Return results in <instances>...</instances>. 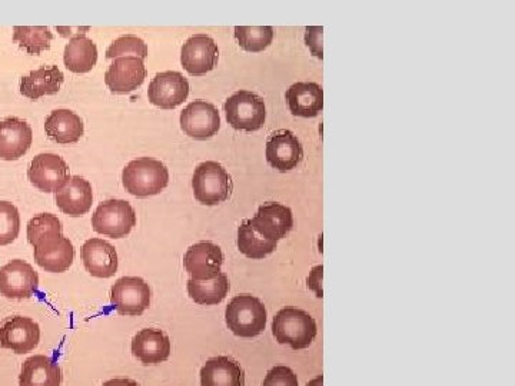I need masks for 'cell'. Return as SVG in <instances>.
I'll list each match as a JSON object with an SVG mask.
<instances>
[{
	"instance_id": "6da1fadb",
	"label": "cell",
	"mask_w": 515,
	"mask_h": 386,
	"mask_svg": "<svg viewBox=\"0 0 515 386\" xmlns=\"http://www.w3.org/2000/svg\"><path fill=\"white\" fill-rule=\"evenodd\" d=\"M126 192L138 198H149L164 191L169 183L168 168L161 161L139 158L129 162L122 173Z\"/></svg>"
},
{
	"instance_id": "7a4b0ae2",
	"label": "cell",
	"mask_w": 515,
	"mask_h": 386,
	"mask_svg": "<svg viewBox=\"0 0 515 386\" xmlns=\"http://www.w3.org/2000/svg\"><path fill=\"white\" fill-rule=\"evenodd\" d=\"M317 322L308 312L297 308H284L275 315L272 334L281 345L294 351L308 348L317 336Z\"/></svg>"
},
{
	"instance_id": "3957f363",
	"label": "cell",
	"mask_w": 515,
	"mask_h": 386,
	"mask_svg": "<svg viewBox=\"0 0 515 386\" xmlns=\"http://www.w3.org/2000/svg\"><path fill=\"white\" fill-rule=\"evenodd\" d=\"M267 308L252 295H238L232 298L225 311V321L232 334L239 338H255L267 326Z\"/></svg>"
},
{
	"instance_id": "277c9868",
	"label": "cell",
	"mask_w": 515,
	"mask_h": 386,
	"mask_svg": "<svg viewBox=\"0 0 515 386\" xmlns=\"http://www.w3.org/2000/svg\"><path fill=\"white\" fill-rule=\"evenodd\" d=\"M192 188L196 201L202 205L214 206L222 204L231 196V175L221 163L208 161L195 169Z\"/></svg>"
},
{
	"instance_id": "5b68a950",
	"label": "cell",
	"mask_w": 515,
	"mask_h": 386,
	"mask_svg": "<svg viewBox=\"0 0 515 386\" xmlns=\"http://www.w3.org/2000/svg\"><path fill=\"white\" fill-rule=\"evenodd\" d=\"M224 111L229 125L237 131H259L267 119L264 99L249 91H238L229 96Z\"/></svg>"
},
{
	"instance_id": "8992f818",
	"label": "cell",
	"mask_w": 515,
	"mask_h": 386,
	"mask_svg": "<svg viewBox=\"0 0 515 386\" xmlns=\"http://www.w3.org/2000/svg\"><path fill=\"white\" fill-rule=\"evenodd\" d=\"M93 231L109 238L121 239L136 226V214L131 204L122 199H109L96 208L92 216Z\"/></svg>"
},
{
	"instance_id": "52a82bcc",
	"label": "cell",
	"mask_w": 515,
	"mask_h": 386,
	"mask_svg": "<svg viewBox=\"0 0 515 386\" xmlns=\"http://www.w3.org/2000/svg\"><path fill=\"white\" fill-rule=\"evenodd\" d=\"M33 256L36 264L52 274H62L68 271L75 259V248L62 232H52L42 236L33 245Z\"/></svg>"
},
{
	"instance_id": "ba28073f",
	"label": "cell",
	"mask_w": 515,
	"mask_h": 386,
	"mask_svg": "<svg viewBox=\"0 0 515 386\" xmlns=\"http://www.w3.org/2000/svg\"><path fill=\"white\" fill-rule=\"evenodd\" d=\"M111 302L121 315H142L151 305V288L138 276H124L112 286Z\"/></svg>"
},
{
	"instance_id": "9c48e42d",
	"label": "cell",
	"mask_w": 515,
	"mask_h": 386,
	"mask_svg": "<svg viewBox=\"0 0 515 386\" xmlns=\"http://www.w3.org/2000/svg\"><path fill=\"white\" fill-rule=\"evenodd\" d=\"M39 275L22 259H13L0 269V294L9 299H28L38 292Z\"/></svg>"
},
{
	"instance_id": "30bf717a",
	"label": "cell",
	"mask_w": 515,
	"mask_h": 386,
	"mask_svg": "<svg viewBox=\"0 0 515 386\" xmlns=\"http://www.w3.org/2000/svg\"><path fill=\"white\" fill-rule=\"evenodd\" d=\"M41 341V328L31 318L16 315L0 324V346L23 355L33 351Z\"/></svg>"
},
{
	"instance_id": "8fae6325",
	"label": "cell",
	"mask_w": 515,
	"mask_h": 386,
	"mask_svg": "<svg viewBox=\"0 0 515 386\" xmlns=\"http://www.w3.org/2000/svg\"><path fill=\"white\" fill-rule=\"evenodd\" d=\"M181 128L196 141H206L217 135L221 128V116L212 103L195 101L189 103L181 113Z\"/></svg>"
},
{
	"instance_id": "7c38bea8",
	"label": "cell",
	"mask_w": 515,
	"mask_h": 386,
	"mask_svg": "<svg viewBox=\"0 0 515 386\" xmlns=\"http://www.w3.org/2000/svg\"><path fill=\"white\" fill-rule=\"evenodd\" d=\"M219 49L214 39L208 35L191 36L182 46L181 63L192 76H202L217 66Z\"/></svg>"
},
{
	"instance_id": "4fadbf2b",
	"label": "cell",
	"mask_w": 515,
	"mask_h": 386,
	"mask_svg": "<svg viewBox=\"0 0 515 386\" xmlns=\"http://www.w3.org/2000/svg\"><path fill=\"white\" fill-rule=\"evenodd\" d=\"M69 168L61 156L41 153L29 166L28 178L42 192H58L69 178Z\"/></svg>"
},
{
	"instance_id": "5bb4252c",
	"label": "cell",
	"mask_w": 515,
	"mask_h": 386,
	"mask_svg": "<svg viewBox=\"0 0 515 386\" xmlns=\"http://www.w3.org/2000/svg\"><path fill=\"white\" fill-rule=\"evenodd\" d=\"M249 222L259 235L278 244V241L291 232L292 226H294V216L288 206L278 204V202H268V204L259 206L257 215L249 219Z\"/></svg>"
},
{
	"instance_id": "9a60e30c",
	"label": "cell",
	"mask_w": 515,
	"mask_h": 386,
	"mask_svg": "<svg viewBox=\"0 0 515 386\" xmlns=\"http://www.w3.org/2000/svg\"><path fill=\"white\" fill-rule=\"evenodd\" d=\"M224 254L218 245L204 241L186 251L184 265L194 281H209L221 274Z\"/></svg>"
},
{
	"instance_id": "2e32d148",
	"label": "cell",
	"mask_w": 515,
	"mask_h": 386,
	"mask_svg": "<svg viewBox=\"0 0 515 386\" xmlns=\"http://www.w3.org/2000/svg\"><path fill=\"white\" fill-rule=\"evenodd\" d=\"M188 95V79L175 71L158 73L148 89L149 101L161 109H175L186 101Z\"/></svg>"
},
{
	"instance_id": "e0dca14e",
	"label": "cell",
	"mask_w": 515,
	"mask_h": 386,
	"mask_svg": "<svg viewBox=\"0 0 515 386\" xmlns=\"http://www.w3.org/2000/svg\"><path fill=\"white\" fill-rule=\"evenodd\" d=\"M145 78V63L135 56L114 59L105 73L106 85L118 95L134 92L145 82Z\"/></svg>"
},
{
	"instance_id": "ac0fdd59",
	"label": "cell",
	"mask_w": 515,
	"mask_h": 386,
	"mask_svg": "<svg viewBox=\"0 0 515 386\" xmlns=\"http://www.w3.org/2000/svg\"><path fill=\"white\" fill-rule=\"evenodd\" d=\"M267 161L279 172L297 168L304 158V149L297 136L291 131H278L269 136L267 142Z\"/></svg>"
},
{
	"instance_id": "d6986e66",
	"label": "cell",
	"mask_w": 515,
	"mask_h": 386,
	"mask_svg": "<svg viewBox=\"0 0 515 386\" xmlns=\"http://www.w3.org/2000/svg\"><path fill=\"white\" fill-rule=\"evenodd\" d=\"M32 128L19 118H8L0 122V159L18 161L31 148Z\"/></svg>"
},
{
	"instance_id": "ffe728a7",
	"label": "cell",
	"mask_w": 515,
	"mask_h": 386,
	"mask_svg": "<svg viewBox=\"0 0 515 386\" xmlns=\"http://www.w3.org/2000/svg\"><path fill=\"white\" fill-rule=\"evenodd\" d=\"M81 256L86 271L96 278H111L118 271L116 249L103 239L92 238L86 241Z\"/></svg>"
},
{
	"instance_id": "44dd1931",
	"label": "cell",
	"mask_w": 515,
	"mask_h": 386,
	"mask_svg": "<svg viewBox=\"0 0 515 386\" xmlns=\"http://www.w3.org/2000/svg\"><path fill=\"white\" fill-rule=\"evenodd\" d=\"M55 201L63 214L75 218L88 214L93 202L91 183L81 176H69L65 185L56 192Z\"/></svg>"
},
{
	"instance_id": "7402d4cb",
	"label": "cell",
	"mask_w": 515,
	"mask_h": 386,
	"mask_svg": "<svg viewBox=\"0 0 515 386\" xmlns=\"http://www.w3.org/2000/svg\"><path fill=\"white\" fill-rule=\"evenodd\" d=\"M285 98L292 115L301 118H315L324 109V91L315 82L294 83L289 86Z\"/></svg>"
},
{
	"instance_id": "603a6c76",
	"label": "cell",
	"mask_w": 515,
	"mask_h": 386,
	"mask_svg": "<svg viewBox=\"0 0 515 386\" xmlns=\"http://www.w3.org/2000/svg\"><path fill=\"white\" fill-rule=\"evenodd\" d=\"M132 354L144 365H158L171 355V341L161 329H142L132 341Z\"/></svg>"
},
{
	"instance_id": "cb8c5ba5",
	"label": "cell",
	"mask_w": 515,
	"mask_h": 386,
	"mask_svg": "<svg viewBox=\"0 0 515 386\" xmlns=\"http://www.w3.org/2000/svg\"><path fill=\"white\" fill-rule=\"evenodd\" d=\"M201 385L245 386L244 369L229 356L211 358L201 369Z\"/></svg>"
},
{
	"instance_id": "d4e9b609",
	"label": "cell",
	"mask_w": 515,
	"mask_h": 386,
	"mask_svg": "<svg viewBox=\"0 0 515 386\" xmlns=\"http://www.w3.org/2000/svg\"><path fill=\"white\" fill-rule=\"evenodd\" d=\"M65 76L58 66H42L23 76L21 81V93L32 101H38L43 96L56 95L61 91Z\"/></svg>"
},
{
	"instance_id": "484cf974",
	"label": "cell",
	"mask_w": 515,
	"mask_h": 386,
	"mask_svg": "<svg viewBox=\"0 0 515 386\" xmlns=\"http://www.w3.org/2000/svg\"><path fill=\"white\" fill-rule=\"evenodd\" d=\"M61 384V368L49 356L35 355L23 362L19 385L61 386Z\"/></svg>"
},
{
	"instance_id": "4316f807",
	"label": "cell",
	"mask_w": 515,
	"mask_h": 386,
	"mask_svg": "<svg viewBox=\"0 0 515 386\" xmlns=\"http://www.w3.org/2000/svg\"><path fill=\"white\" fill-rule=\"evenodd\" d=\"M45 131L53 142L68 145L78 142L85 129L81 116L69 109H56L46 118Z\"/></svg>"
},
{
	"instance_id": "83f0119b",
	"label": "cell",
	"mask_w": 515,
	"mask_h": 386,
	"mask_svg": "<svg viewBox=\"0 0 515 386\" xmlns=\"http://www.w3.org/2000/svg\"><path fill=\"white\" fill-rule=\"evenodd\" d=\"M63 62L73 73L91 72L98 62V48L92 39L86 38L85 35L73 36L66 45Z\"/></svg>"
},
{
	"instance_id": "f1b7e54d",
	"label": "cell",
	"mask_w": 515,
	"mask_h": 386,
	"mask_svg": "<svg viewBox=\"0 0 515 386\" xmlns=\"http://www.w3.org/2000/svg\"><path fill=\"white\" fill-rule=\"evenodd\" d=\"M188 294L192 301L199 305H218L227 298L229 292L228 276L219 274L217 278L209 279V281H194L189 279Z\"/></svg>"
},
{
	"instance_id": "f546056e",
	"label": "cell",
	"mask_w": 515,
	"mask_h": 386,
	"mask_svg": "<svg viewBox=\"0 0 515 386\" xmlns=\"http://www.w3.org/2000/svg\"><path fill=\"white\" fill-rule=\"evenodd\" d=\"M238 248L247 258L264 259L277 249V244L259 235L247 219L238 229Z\"/></svg>"
},
{
	"instance_id": "4dcf8cb0",
	"label": "cell",
	"mask_w": 515,
	"mask_h": 386,
	"mask_svg": "<svg viewBox=\"0 0 515 386\" xmlns=\"http://www.w3.org/2000/svg\"><path fill=\"white\" fill-rule=\"evenodd\" d=\"M53 35L46 26H15L13 28V41L29 53L41 55L43 51L51 48Z\"/></svg>"
},
{
	"instance_id": "1f68e13d",
	"label": "cell",
	"mask_w": 515,
	"mask_h": 386,
	"mask_svg": "<svg viewBox=\"0 0 515 386\" xmlns=\"http://www.w3.org/2000/svg\"><path fill=\"white\" fill-rule=\"evenodd\" d=\"M235 38L244 51L257 53L265 51L274 39L272 26H237Z\"/></svg>"
},
{
	"instance_id": "d6a6232c",
	"label": "cell",
	"mask_w": 515,
	"mask_h": 386,
	"mask_svg": "<svg viewBox=\"0 0 515 386\" xmlns=\"http://www.w3.org/2000/svg\"><path fill=\"white\" fill-rule=\"evenodd\" d=\"M21 231V216L11 202H0V246L12 244Z\"/></svg>"
},
{
	"instance_id": "836d02e7",
	"label": "cell",
	"mask_w": 515,
	"mask_h": 386,
	"mask_svg": "<svg viewBox=\"0 0 515 386\" xmlns=\"http://www.w3.org/2000/svg\"><path fill=\"white\" fill-rule=\"evenodd\" d=\"M124 56H135V58L144 59L148 58V45L141 38L134 35H125L116 39L108 51H106V58L116 59L124 58Z\"/></svg>"
},
{
	"instance_id": "e575fe53",
	"label": "cell",
	"mask_w": 515,
	"mask_h": 386,
	"mask_svg": "<svg viewBox=\"0 0 515 386\" xmlns=\"http://www.w3.org/2000/svg\"><path fill=\"white\" fill-rule=\"evenodd\" d=\"M52 232H62V224L58 216L52 214H41L32 218L28 224V241L32 246L42 236L52 234Z\"/></svg>"
},
{
	"instance_id": "d590c367",
	"label": "cell",
	"mask_w": 515,
	"mask_h": 386,
	"mask_svg": "<svg viewBox=\"0 0 515 386\" xmlns=\"http://www.w3.org/2000/svg\"><path fill=\"white\" fill-rule=\"evenodd\" d=\"M262 386H299L297 375L288 366H275L268 372Z\"/></svg>"
},
{
	"instance_id": "8d00e7d4",
	"label": "cell",
	"mask_w": 515,
	"mask_h": 386,
	"mask_svg": "<svg viewBox=\"0 0 515 386\" xmlns=\"http://www.w3.org/2000/svg\"><path fill=\"white\" fill-rule=\"evenodd\" d=\"M322 271H324V268L321 266H315L314 269H312V274L308 278V288L314 289L315 292H317L318 298H322V289L320 286V282L322 281Z\"/></svg>"
},
{
	"instance_id": "74e56055",
	"label": "cell",
	"mask_w": 515,
	"mask_h": 386,
	"mask_svg": "<svg viewBox=\"0 0 515 386\" xmlns=\"http://www.w3.org/2000/svg\"><path fill=\"white\" fill-rule=\"evenodd\" d=\"M103 386H139V384L138 382L132 381V379L118 378L105 382Z\"/></svg>"
},
{
	"instance_id": "f35d334b",
	"label": "cell",
	"mask_w": 515,
	"mask_h": 386,
	"mask_svg": "<svg viewBox=\"0 0 515 386\" xmlns=\"http://www.w3.org/2000/svg\"><path fill=\"white\" fill-rule=\"evenodd\" d=\"M324 384V376H318V378L312 379L311 382H308L307 386H322Z\"/></svg>"
}]
</instances>
